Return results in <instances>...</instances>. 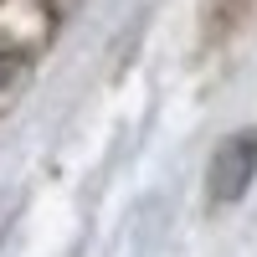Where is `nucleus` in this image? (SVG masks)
Returning a JSON list of instances; mask_svg holds the SVG:
<instances>
[{
  "mask_svg": "<svg viewBox=\"0 0 257 257\" xmlns=\"http://www.w3.org/2000/svg\"><path fill=\"white\" fill-rule=\"evenodd\" d=\"M257 175V139L252 134H237L216 149V160H211V201H237L242 190L252 185Z\"/></svg>",
  "mask_w": 257,
  "mask_h": 257,
  "instance_id": "nucleus-1",
  "label": "nucleus"
}]
</instances>
